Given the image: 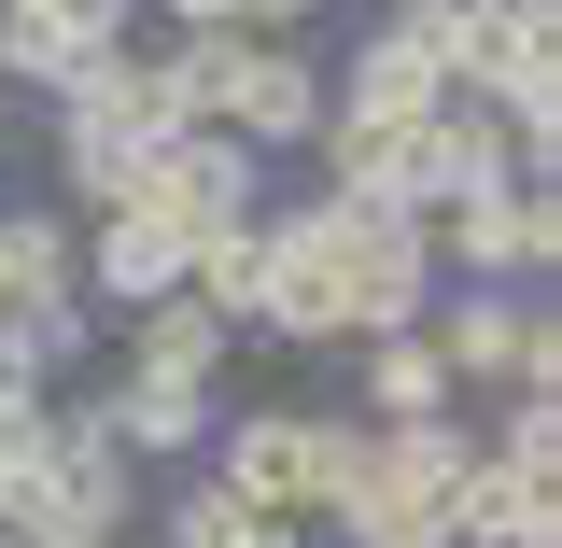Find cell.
<instances>
[{
    "label": "cell",
    "instance_id": "9a60e30c",
    "mask_svg": "<svg viewBox=\"0 0 562 548\" xmlns=\"http://www.w3.org/2000/svg\"><path fill=\"white\" fill-rule=\"evenodd\" d=\"M380 29H394V43H408L436 85H479V29H492V0H394Z\"/></svg>",
    "mask_w": 562,
    "mask_h": 548
},
{
    "label": "cell",
    "instance_id": "9c48e42d",
    "mask_svg": "<svg viewBox=\"0 0 562 548\" xmlns=\"http://www.w3.org/2000/svg\"><path fill=\"white\" fill-rule=\"evenodd\" d=\"M99 422L127 436L140 465H169V450H211V422H225V394H211V380H140V366H113V394H99Z\"/></svg>",
    "mask_w": 562,
    "mask_h": 548
},
{
    "label": "cell",
    "instance_id": "7402d4cb",
    "mask_svg": "<svg viewBox=\"0 0 562 548\" xmlns=\"http://www.w3.org/2000/svg\"><path fill=\"white\" fill-rule=\"evenodd\" d=\"M0 155H14V99H0Z\"/></svg>",
    "mask_w": 562,
    "mask_h": 548
},
{
    "label": "cell",
    "instance_id": "ac0fdd59",
    "mask_svg": "<svg viewBox=\"0 0 562 548\" xmlns=\"http://www.w3.org/2000/svg\"><path fill=\"white\" fill-rule=\"evenodd\" d=\"M155 548H254V506L225 479H183V492H155Z\"/></svg>",
    "mask_w": 562,
    "mask_h": 548
},
{
    "label": "cell",
    "instance_id": "d6986e66",
    "mask_svg": "<svg viewBox=\"0 0 562 548\" xmlns=\"http://www.w3.org/2000/svg\"><path fill=\"white\" fill-rule=\"evenodd\" d=\"M140 14H155L169 43H198V29H239V0H140Z\"/></svg>",
    "mask_w": 562,
    "mask_h": 548
},
{
    "label": "cell",
    "instance_id": "5b68a950",
    "mask_svg": "<svg viewBox=\"0 0 562 548\" xmlns=\"http://www.w3.org/2000/svg\"><path fill=\"white\" fill-rule=\"evenodd\" d=\"M338 295H351V338H394V324L436 310L422 211H351V198H338Z\"/></svg>",
    "mask_w": 562,
    "mask_h": 548
},
{
    "label": "cell",
    "instance_id": "4fadbf2b",
    "mask_svg": "<svg viewBox=\"0 0 562 548\" xmlns=\"http://www.w3.org/2000/svg\"><path fill=\"white\" fill-rule=\"evenodd\" d=\"M127 366L140 380H225L239 366V324H211L198 295H155V310H127Z\"/></svg>",
    "mask_w": 562,
    "mask_h": 548
},
{
    "label": "cell",
    "instance_id": "ffe728a7",
    "mask_svg": "<svg viewBox=\"0 0 562 548\" xmlns=\"http://www.w3.org/2000/svg\"><path fill=\"white\" fill-rule=\"evenodd\" d=\"M310 14H324V0H239V29H268V43H281V29H310Z\"/></svg>",
    "mask_w": 562,
    "mask_h": 548
},
{
    "label": "cell",
    "instance_id": "2e32d148",
    "mask_svg": "<svg viewBox=\"0 0 562 548\" xmlns=\"http://www.w3.org/2000/svg\"><path fill=\"white\" fill-rule=\"evenodd\" d=\"M140 155L155 141H57V198L99 225V211H140Z\"/></svg>",
    "mask_w": 562,
    "mask_h": 548
},
{
    "label": "cell",
    "instance_id": "ba28073f",
    "mask_svg": "<svg viewBox=\"0 0 562 548\" xmlns=\"http://www.w3.org/2000/svg\"><path fill=\"white\" fill-rule=\"evenodd\" d=\"M70 295L85 310H155V295H183V239L155 211H99L85 254H70Z\"/></svg>",
    "mask_w": 562,
    "mask_h": 548
},
{
    "label": "cell",
    "instance_id": "3957f363",
    "mask_svg": "<svg viewBox=\"0 0 562 548\" xmlns=\"http://www.w3.org/2000/svg\"><path fill=\"white\" fill-rule=\"evenodd\" d=\"M422 254H436V281H535L562 268V198L549 183H479V198H436L422 211Z\"/></svg>",
    "mask_w": 562,
    "mask_h": 548
},
{
    "label": "cell",
    "instance_id": "5bb4252c",
    "mask_svg": "<svg viewBox=\"0 0 562 548\" xmlns=\"http://www.w3.org/2000/svg\"><path fill=\"white\" fill-rule=\"evenodd\" d=\"M70 254H85V225L43 198H0V310H43V295H70Z\"/></svg>",
    "mask_w": 562,
    "mask_h": 548
},
{
    "label": "cell",
    "instance_id": "277c9868",
    "mask_svg": "<svg viewBox=\"0 0 562 548\" xmlns=\"http://www.w3.org/2000/svg\"><path fill=\"white\" fill-rule=\"evenodd\" d=\"M140 211L169 225V239H211V225H254L268 211V155H239L225 127H169L140 155Z\"/></svg>",
    "mask_w": 562,
    "mask_h": 548
},
{
    "label": "cell",
    "instance_id": "603a6c76",
    "mask_svg": "<svg viewBox=\"0 0 562 548\" xmlns=\"http://www.w3.org/2000/svg\"><path fill=\"white\" fill-rule=\"evenodd\" d=\"M113 548H155V535H113Z\"/></svg>",
    "mask_w": 562,
    "mask_h": 548
},
{
    "label": "cell",
    "instance_id": "7a4b0ae2",
    "mask_svg": "<svg viewBox=\"0 0 562 548\" xmlns=\"http://www.w3.org/2000/svg\"><path fill=\"white\" fill-rule=\"evenodd\" d=\"M422 338L450 366V394H562V324L549 295H520V281H436V310H422Z\"/></svg>",
    "mask_w": 562,
    "mask_h": 548
},
{
    "label": "cell",
    "instance_id": "6da1fadb",
    "mask_svg": "<svg viewBox=\"0 0 562 548\" xmlns=\"http://www.w3.org/2000/svg\"><path fill=\"white\" fill-rule=\"evenodd\" d=\"M366 422L351 409H225L211 422V479L239 492L254 521H324V492L351 479Z\"/></svg>",
    "mask_w": 562,
    "mask_h": 548
},
{
    "label": "cell",
    "instance_id": "44dd1931",
    "mask_svg": "<svg viewBox=\"0 0 562 548\" xmlns=\"http://www.w3.org/2000/svg\"><path fill=\"white\" fill-rule=\"evenodd\" d=\"M254 548H310V521H254Z\"/></svg>",
    "mask_w": 562,
    "mask_h": 548
},
{
    "label": "cell",
    "instance_id": "30bf717a",
    "mask_svg": "<svg viewBox=\"0 0 562 548\" xmlns=\"http://www.w3.org/2000/svg\"><path fill=\"white\" fill-rule=\"evenodd\" d=\"M436 99H450V85H436V70H422L408 43H394V29H366V43H351L338 70H324V113H366V127H422Z\"/></svg>",
    "mask_w": 562,
    "mask_h": 548
},
{
    "label": "cell",
    "instance_id": "7c38bea8",
    "mask_svg": "<svg viewBox=\"0 0 562 548\" xmlns=\"http://www.w3.org/2000/svg\"><path fill=\"white\" fill-rule=\"evenodd\" d=\"M183 295H198L211 324H239V338H254V324H268V211H254V225L183 239Z\"/></svg>",
    "mask_w": 562,
    "mask_h": 548
},
{
    "label": "cell",
    "instance_id": "e0dca14e",
    "mask_svg": "<svg viewBox=\"0 0 562 548\" xmlns=\"http://www.w3.org/2000/svg\"><path fill=\"white\" fill-rule=\"evenodd\" d=\"M506 479H535V492H562V394H506V422L479 436Z\"/></svg>",
    "mask_w": 562,
    "mask_h": 548
},
{
    "label": "cell",
    "instance_id": "52a82bcc",
    "mask_svg": "<svg viewBox=\"0 0 562 548\" xmlns=\"http://www.w3.org/2000/svg\"><path fill=\"white\" fill-rule=\"evenodd\" d=\"M479 183H520V141H506V113H492L479 85H450V99L408 127V211L479 198Z\"/></svg>",
    "mask_w": 562,
    "mask_h": 548
},
{
    "label": "cell",
    "instance_id": "8992f818",
    "mask_svg": "<svg viewBox=\"0 0 562 548\" xmlns=\"http://www.w3.org/2000/svg\"><path fill=\"white\" fill-rule=\"evenodd\" d=\"M43 436H57V492L85 535H140V506H155V465H140L127 436L99 422V394H70V409H43Z\"/></svg>",
    "mask_w": 562,
    "mask_h": 548
},
{
    "label": "cell",
    "instance_id": "8fae6325",
    "mask_svg": "<svg viewBox=\"0 0 562 548\" xmlns=\"http://www.w3.org/2000/svg\"><path fill=\"white\" fill-rule=\"evenodd\" d=\"M351 380H366V409H351V422H436V409H464L422 324H394V338H351Z\"/></svg>",
    "mask_w": 562,
    "mask_h": 548
},
{
    "label": "cell",
    "instance_id": "cb8c5ba5",
    "mask_svg": "<svg viewBox=\"0 0 562 548\" xmlns=\"http://www.w3.org/2000/svg\"><path fill=\"white\" fill-rule=\"evenodd\" d=\"M0 548H29V535H0Z\"/></svg>",
    "mask_w": 562,
    "mask_h": 548
}]
</instances>
